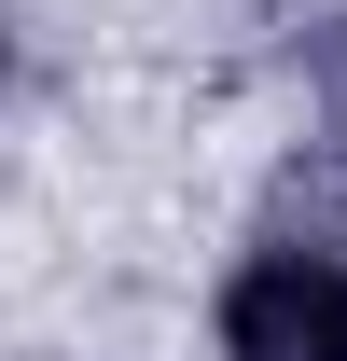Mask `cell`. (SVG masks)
<instances>
[{"label":"cell","mask_w":347,"mask_h":361,"mask_svg":"<svg viewBox=\"0 0 347 361\" xmlns=\"http://www.w3.org/2000/svg\"><path fill=\"white\" fill-rule=\"evenodd\" d=\"M222 361H347V250L278 236L222 278Z\"/></svg>","instance_id":"cell-1"},{"label":"cell","mask_w":347,"mask_h":361,"mask_svg":"<svg viewBox=\"0 0 347 361\" xmlns=\"http://www.w3.org/2000/svg\"><path fill=\"white\" fill-rule=\"evenodd\" d=\"M305 97H319V153H334V180H347V14L305 28Z\"/></svg>","instance_id":"cell-2"}]
</instances>
